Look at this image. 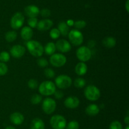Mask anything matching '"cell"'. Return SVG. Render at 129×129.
I'll use <instances>...</instances> for the list:
<instances>
[{
    "label": "cell",
    "mask_w": 129,
    "mask_h": 129,
    "mask_svg": "<svg viewBox=\"0 0 129 129\" xmlns=\"http://www.w3.org/2000/svg\"><path fill=\"white\" fill-rule=\"evenodd\" d=\"M26 48L29 53L34 57L42 56L44 54V47L39 41L34 40H30L26 42Z\"/></svg>",
    "instance_id": "obj_1"
},
{
    "label": "cell",
    "mask_w": 129,
    "mask_h": 129,
    "mask_svg": "<svg viewBox=\"0 0 129 129\" xmlns=\"http://www.w3.org/2000/svg\"><path fill=\"white\" fill-rule=\"evenodd\" d=\"M56 91L55 83L50 80H46L42 82L39 87V91L40 95L45 96H50L54 94Z\"/></svg>",
    "instance_id": "obj_2"
},
{
    "label": "cell",
    "mask_w": 129,
    "mask_h": 129,
    "mask_svg": "<svg viewBox=\"0 0 129 129\" xmlns=\"http://www.w3.org/2000/svg\"><path fill=\"white\" fill-rule=\"evenodd\" d=\"M84 94L87 99L91 101H96L100 97L101 92L96 86L89 85L84 89Z\"/></svg>",
    "instance_id": "obj_3"
},
{
    "label": "cell",
    "mask_w": 129,
    "mask_h": 129,
    "mask_svg": "<svg viewBox=\"0 0 129 129\" xmlns=\"http://www.w3.org/2000/svg\"><path fill=\"white\" fill-rule=\"evenodd\" d=\"M72 83V78L67 75H60L55 80V86L60 89H66L71 86Z\"/></svg>",
    "instance_id": "obj_4"
},
{
    "label": "cell",
    "mask_w": 129,
    "mask_h": 129,
    "mask_svg": "<svg viewBox=\"0 0 129 129\" xmlns=\"http://www.w3.org/2000/svg\"><path fill=\"white\" fill-rule=\"evenodd\" d=\"M68 37L70 42L75 46H81L84 40V37L81 32L77 29H73L69 31Z\"/></svg>",
    "instance_id": "obj_5"
},
{
    "label": "cell",
    "mask_w": 129,
    "mask_h": 129,
    "mask_svg": "<svg viewBox=\"0 0 129 129\" xmlns=\"http://www.w3.org/2000/svg\"><path fill=\"white\" fill-rule=\"evenodd\" d=\"M50 123L53 129H64L67 125L65 118L60 115H55L51 117Z\"/></svg>",
    "instance_id": "obj_6"
},
{
    "label": "cell",
    "mask_w": 129,
    "mask_h": 129,
    "mask_svg": "<svg viewBox=\"0 0 129 129\" xmlns=\"http://www.w3.org/2000/svg\"><path fill=\"white\" fill-rule=\"evenodd\" d=\"M92 56L91 51L88 46H81L76 51V56L81 62H86L91 59Z\"/></svg>",
    "instance_id": "obj_7"
},
{
    "label": "cell",
    "mask_w": 129,
    "mask_h": 129,
    "mask_svg": "<svg viewBox=\"0 0 129 129\" xmlns=\"http://www.w3.org/2000/svg\"><path fill=\"white\" fill-rule=\"evenodd\" d=\"M67 58L65 56L61 53H54L50 56V63L54 67H62L66 64Z\"/></svg>",
    "instance_id": "obj_8"
},
{
    "label": "cell",
    "mask_w": 129,
    "mask_h": 129,
    "mask_svg": "<svg viewBox=\"0 0 129 129\" xmlns=\"http://www.w3.org/2000/svg\"><path fill=\"white\" fill-rule=\"evenodd\" d=\"M56 106L57 103L54 100V99L50 97L45 98L43 101L42 105L43 111L47 115L53 113L56 109Z\"/></svg>",
    "instance_id": "obj_9"
},
{
    "label": "cell",
    "mask_w": 129,
    "mask_h": 129,
    "mask_svg": "<svg viewBox=\"0 0 129 129\" xmlns=\"http://www.w3.org/2000/svg\"><path fill=\"white\" fill-rule=\"evenodd\" d=\"M25 17L20 12H17L14 14L10 20V25L11 28L15 30L20 29L23 25Z\"/></svg>",
    "instance_id": "obj_10"
},
{
    "label": "cell",
    "mask_w": 129,
    "mask_h": 129,
    "mask_svg": "<svg viewBox=\"0 0 129 129\" xmlns=\"http://www.w3.org/2000/svg\"><path fill=\"white\" fill-rule=\"evenodd\" d=\"M55 47H56V49H57L59 51L64 53L69 52L71 50L72 48L71 43L66 39H59L57 41Z\"/></svg>",
    "instance_id": "obj_11"
},
{
    "label": "cell",
    "mask_w": 129,
    "mask_h": 129,
    "mask_svg": "<svg viewBox=\"0 0 129 129\" xmlns=\"http://www.w3.org/2000/svg\"><path fill=\"white\" fill-rule=\"evenodd\" d=\"M26 52V49L23 46L16 44L10 49V54L13 58H20L23 56Z\"/></svg>",
    "instance_id": "obj_12"
},
{
    "label": "cell",
    "mask_w": 129,
    "mask_h": 129,
    "mask_svg": "<svg viewBox=\"0 0 129 129\" xmlns=\"http://www.w3.org/2000/svg\"><path fill=\"white\" fill-rule=\"evenodd\" d=\"M64 106L69 109H75L79 106L80 101L76 96H71L67 97L64 102Z\"/></svg>",
    "instance_id": "obj_13"
},
{
    "label": "cell",
    "mask_w": 129,
    "mask_h": 129,
    "mask_svg": "<svg viewBox=\"0 0 129 129\" xmlns=\"http://www.w3.org/2000/svg\"><path fill=\"white\" fill-rule=\"evenodd\" d=\"M53 25V22L48 18L43 19L38 22L37 29L40 31H46L51 29Z\"/></svg>",
    "instance_id": "obj_14"
},
{
    "label": "cell",
    "mask_w": 129,
    "mask_h": 129,
    "mask_svg": "<svg viewBox=\"0 0 129 129\" xmlns=\"http://www.w3.org/2000/svg\"><path fill=\"white\" fill-rule=\"evenodd\" d=\"M25 13L29 18L37 17L40 13V10L35 5H30L25 7Z\"/></svg>",
    "instance_id": "obj_15"
},
{
    "label": "cell",
    "mask_w": 129,
    "mask_h": 129,
    "mask_svg": "<svg viewBox=\"0 0 129 129\" xmlns=\"http://www.w3.org/2000/svg\"><path fill=\"white\" fill-rule=\"evenodd\" d=\"M20 35L23 40L28 41V40H31L32 38L33 35H34V31L30 27L25 26L21 29Z\"/></svg>",
    "instance_id": "obj_16"
},
{
    "label": "cell",
    "mask_w": 129,
    "mask_h": 129,
    "mask_svg": "<svg viewBox=\"0 0 129 129\" xmlns=\"http://www.w3.org/2000/svg\"><path fill=\"white\" fill-rule=\"evenodd\" d=\"M10 118L11 122L16 125H20L22 124L24 121V120H25L23 115L21 113L19 112L13 113L10 115Z\"/></svg>",
    "instance_id": "obj_17"
},
{
    "label": "cell",
    "mask_w": 129,
    "mask_h": 129,
    "mask_svg": "<svg viewBox=\"0 0 129 129\" xmlns=\"http://www.w3.org/2000/svg\"><path fill=\"white\" fill-rule=\"evenodd\" d=\"M100 108L96 104H91L86 107L85 112L89 116H94L100 113Z\"/></svg>",
    "instance_id": "obj_18"
},
{
    "label": "cell",
    "mask_w": 129,
    "mask_h": 129,
    "mask_svg": "<svg viewBox=\"0 0 129 129\" xmlns=\"http://www.w3.org/2000/svg\"><path fill=\"white\" fill-rule=\"evenodd\" d=\"M88 66L84 62H79L76 65L75 72L76 74L79 76H83L87 73Z\"/></svg>",
    "instance_id": "obj_19"
},
{
    "label": "cell",
    "mask_w": 129,
    "mask_h": 129,
    "mask_svg": "<svg viewBox=\"0 0 129 129\" xmlns=\"http://www.w3.org/2000/svg\"><path fill=\"white\" fill-rule=\"evenodd\" d=\"M30 129H45V123L42 119L35 118L31 121Z\"/></svg>",
    "instance_id": "obj_20"
},
{
    "label": "cell",
    "mask_w": 129,
    "mask_h": 129,
    "mask_svg": "<svg viewBox=\"0 0 129 129\" xmlns=\"http://www.w3.org/2000/svg\"><path fill=\"white\" fill-rule=\"evenodd\" d=\"M102 44L107 48L111 49L115 46L117 41H116V39L113 37H107L103 39Z\"/></svg>",
    "instance_id": "obj_21"
},
{
    "label": "cell",
    "mask_w": 129,
    "mask_h": 129,
    "mask_svg": "<svg viewBox=\"0 0 129 129\" xmlns=\"http://www.w3.org/2000/svg\"><path fill=\"white\" fill-rule=\"evenodd\" d=\"M58 30H59L60 33V35L63 36H67L68 35L69 31H70V28L68 26V24L66 22H60L57 26Z\"/></svg>",
    "instance_id": "obj_22"
},
{
    "label": "cell",
    "mask_w": 129,
    "mask_h": 129,
    "mask_svg": "<svg viewBox=\"0 0 129 129\" xmlns=\"http://www.w3.org/2000/svg\"><path fill=\"white\" fill-rule=\"evenodd\" d=\"M44 52L45 54H47L49 56L52 55L54 54L56 51V47H55V44H54L52 42H49L47 43L46 45L45 46L44 48Z\"/></svg>",
    "instance_id": "obj_23"
},
{
    "label": "cell",
    "mask_w": 129,
    "mask_h": 129,
    "mask_svg": "<svg viewBox=\"0 0 129 129\" xmlns=\"http://www.w3.org/2000/svg\"><path fill=\"white\" fill-rule=\"evenodd\" d=\"M17 38V33L15 30L8 31L5 34V39L8 42H12L15 41Z\"/></svg>",
    "instance_id": "obj_24"
},
{
    "label": "cell",
    "mask_w": 129,
    "mask_h": 129,
    "mask_svg": "<svg viewBox=\"0 0 129 129\" xmlns=\"http://www.w3.org/2000/svg\"><path fill=\"white\" fill-rule=\"evenodd\" d=\"M86 84V82L83 78H77L74 80V85L77 88H83Z\"/></svg>",
    "instance_id": "obj_25"
},
{
    "label": "cell",
    "mask_w": 129,
    "mask_h": 129,
    "mask_svg": "<svg viewBox=\"0 0 129 129\" xmlns=\"http://www.w3.org/2000/svg\"><path fill=\"white\" fill-rule=\"evenodd\" d=\"M30 101H31L32 104L37 105L42 102V95L39 94H35L31 96Z\"/></svg>",
    "instance_id": "obj_26"
},
{
    "label": "cell",
    "mask_w": 129,
    "mask_h": 129,
    "mask_svg": "<svg viewBox=\"0 0 129 129\" xmlns=\"http://www.w3.org/2000/svg\"><path fill=\"white\" fill-rule=\"evenodd\" d=\"M10 59V54L7 51H2L0 53V61L3 63H6Z\"/></svg>",
    "instance_id": "obj_27"
},
{
    "label": "cell",
    "mask_w": 129,
    "mask_h": 129,
    "mask_svg": "<svg viewBox=\"0 0 129 129\" xmlns=\"http://www.w3.org/2000/svg\"><path fill=\"white\" fill-rule=\"evenodd\" d=\"M73 26H74L76 29L79 30L86 26V22L84 20H78V21L74 22Z\"/></svg>",
    "instance_id": "obj_28"
},
{
    "label": "cell",
    "mask_w": 129,
    "mask_h": 129,
    "mask_svg": "<svg viewBox=\"0 0 129 129\" xmlns=\"http://www.w3.org/2000/svg\"><path fill=\"white\" fill-rule=\"evenodd\" d=\"M79 124L76 120H72L68 125H66V129H79Z\"/></svg>",
    "instance_id": "obj_29"
},
{
    "label": "cell",
    "mask_w": 129,
    "mask_h": 129,
    "mask_svg": "<svg viewBox=\"0 0 129 129\" xmlns=\"http://www.w3.org/2000/svg\"><path fill=\"white\" fill-rule=\"evenodd\" d=\"M44 73L45 77L48 78H54L55 75V72H54L52 68H45V69L44 70Z\"/></svg>",
    "instance_id": "obj_30"
},
{
    "label": "cell",
    "mask_w": 129,
    "mask_h": 129,
    "mask_svg": "<svg viewBox=\"0 0 129 129\" xmlns=\"http://www.w3.org/2000/svg\"><path fill=\"white\" fill-rule=\"evenodd\" d=\"M60 33L57 28H54L50 31V36L52 39H57L60 37Z\"/></svg>",
    "instance_id": "obj_31"
},
{
    "label": "cell",
    "mask_w": 129,
    "mask_h": 129,
    "mask_svg": "<svg viewBox=\"0 0 129 129\" xmlns=\"http://www.w3.org/2000/svg\"><path fill=\"white\" fill-rule=\"evenodd\" d=\"M37 64L41 68H45V67H47L49 64V61L47 59L45 58H40L37 59Z\"/></svg>",
    "instance_id": "obj_32"
},
{
    "label": "cell",
    "mask_w": 129,
    "mask_h": 129,
    "mask_svg": "<svg viewBox=\"0 0 129 129\" xmlns=\"http://www.w3.org/2000/svg\"><path fill=\"white\" fill-rule=\"evenodd\" d=\"M109 129H123V126L120 121L115 120L110 123Z\"/></svg>",
    "instance_id": "obj_33"
},
{
    "label": "cell",
    "mask_w": 129,
    "mask_h": 129,
    "mask_svg": "<svg viewBox=\"0 0 129 129\" xmlns=\"http://www.w3.org/2000/svg\"><path fill=\"white\" fill-rule=\"evenodd\" d=\"M28 86L31 89H35L39 87V83H38L37 80L34 78H31L28 82Z\"/></svg>",
    "instance_id": "obj_34"
},
{
    "label": "cell",
    "mask_w": 129,
    "mask_h": 129,
    "mask_svg": "<svg viewBox=\"0 0 129 129\" xmlns=\"http://www.w3.org/2000/svg\"><path fill=\"white\" fill-rule=\"evenodd\" d=\"M8 71V68L5 63L0 62V76L5 75L7 73Z\"/></svg>",
    "instance_id": "obj_35"
},
{
    "label": "cell",
    "mask_w": 129,
    "mask_h": 129,
    "mask_svg": "<svg viewBox=\"0 0 129 129\" xmlns=\"http://www.w3.org/2000/svg\"><path fill=\"white\" fill-rule=\"evenodd\" d=\"M38 24V20L37 17L34 18H29L28 20V27L30 28L33 29V28H36L37 25Z\"/></svg>",
    "instance_id": "obj_36"
},
{
    "label": "cell",
    "mask_w": 129,
    "mask_h": 129,
    "mask_svg": "<svg viewBox=\"0 0 129 129\" xmlns=\"http://www.w3.org/2000/svg\"><path fill=\"white\" fill-rule=\"evenodd\" d=\"M40 13L42 17L47 18L50 16L51 11H50V10H49V9L47 8H44L42 9L41 11H40Z\"/></svg>",
    "instance_id": "obj_37"
},
{
    "label": "cell",
    "mask_w": 129,
    "mask_h": 129,
    "mask_svg": "<svg viewBox=\"0 0 129 129\" xmlns=\"http://www.w3.org/2000/svg\"><path fill=\"white\" fill-rule=\"evenodd\" d=\"M54 94L55 98L57 99H61L64 97V93L61 91H55Z\"/></svg>",
    "instance_id": "obj_38"
},
{
    "label": "cell",
    "mask_w": 129,
    "mask_h": 129,
    "mask_svg": "<svg viewBox=\"0 0 129 129\" xmlns=\"http://www.w3.org/2000/svg\"><path fill=\"white\" fill-rule=\"evenodd\" d=\"M74 22L73 21V20H69L66 22V24H68V25L69 27L71 26H73V25H74Z\"/></svg>",
    "instance_id": "obj_39"
},
{
    "label": "cell",
    "mask_w": 129,
    "mask_h": 129,
    "mask_svg": "<svg viewBox=\"0 0 129 129\" xmlns=\"http://www.w3.org/2000/svg\"><path fill=\"white\" fill-rule=\"evenodd\" d=\"M125 9L127 13L129 12V0H127L125 3Z\"/></svg>",
    "instance_id": "obj_40"
},
{
    "label": "cell",
    "mask_w": 129,
    "mask_h": 129,
    "mask_svg": "<svg viewBox=\"0 0 129 129\" xmlns=\"http://www.w3.org/2000/svg\"><path fill=\"white\" fill-rule=\"evenodd\" d=\"M124 121L127 125H128V124H129V116H128V115H127V116H126V117L125 118Z\"/></svg>",
    "instance_id": "obj_41"
},
{
    "label": "cell",
    "mask_w": 129,
    "mask_h": 129,
    "mask_svg": "<svg viewBox=\"0 0 129 129\" xmlns=\"http://www.w3.org/2000/svg\"><path fill=\"white\" fill-rule=\"evenodd\" d=\"M5 129H16V128H15L13 126H7V127H6Z\"/></svg>",
    "instance_id": "obj_42"
},
{
    "label": "cell",
    "mask_w": 129,
    "mask_h": 129,
    "mask_svg": "<svg viewBox=\"0 0 129 129\" xmlns=\"http://www.w3.org/2000/svg\"><path fill=\"white\" fill-rule=\"evenodd\" d=\"M125 129H129V126H128V125H127V126H126Z\"/></svg>",
    "instance_id": "obj_43"
},
{
    "label": "cell",
    "mask_w": 129,
    "mask_h": 129,
    "mask_svg": "<svg viewBox=\"0 0 129 129\" xmlns=\"http://www.w3.org/2000/svg\"><path fill=\"white\" fill-rule=\"evenodd\" d=\"M88 129H91V128H88Z\"/></svg>",
    "instance_id": "obj_44"
}]
</instances>
